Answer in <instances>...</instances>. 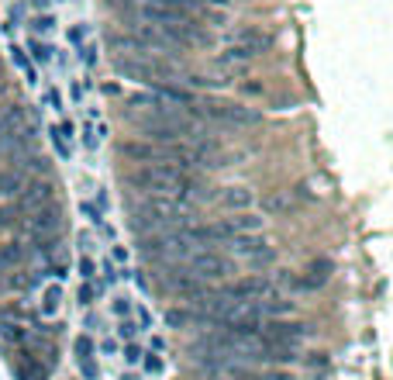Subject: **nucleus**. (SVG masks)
<instances>
[{"label": "nucleus", "instance_id": "1", "mask_svg": "<svg viewBox=\"0 0 393 380\" xmlns=\"http://www.w3.org/2000/svg\"><path fill=\"white\" fill-rule=\"evenodd\" d=\"M196 118H207V122H225V125H259L262 114L252 111V107H241V104H228V100H194L187 107Z\"/></svg>", "mask_w": 393, "mask_h": 380}, {"label": "nucleus", "instance_id": "2", "mask_svg": "<svg viewBox=\"0 0 393 380\" xmlns=\"http://www.w3.org/2000/svg\"><path fill=\"white\" fill-rule=\"evenodd\" d=\"M142 131L145 138L152 142H180V138H190L194 135V125L183 122L180 114H152L149 122H142Z\"/></svg>", "mask_w": 393, "mask_h": 380}, {"label": "nucleus", "instance_id": "3", "mask_svg": "<svg viewBox=\"0 0 393 380\" xmlns=\"http://www.w3.org/2000/svg\"><path fill=\"white\" fill-rule=\"evenodd\" d=\"M187 273L196 277V280H221V277H228V273H232V259L211 253V249H204V253H190L187 256Z\"/></svg>", "mask_w": 393, "mask_h": 380}, {"label": "nucleus", "instance_id": "4", "mask_svg": "<svg viewBox=\"0 0 393 380\" xmlns=\"http://www.w3.org/2000/svg\"><path fill=\"white\" fill-rule=\"evenodd\" d=\"M269 291H273V284L266 277H241L238 284L218 291V294L225 301H232V304H259L262 297H269Z\"/></svg>", "mask_w": 393, "mask_h": 380}, {"label": "nucleus", "instance_id": "5", "mask_svg": "<svg viewBox=\"0 0 393 380\" xmlns=\"http://www.w3.org/2000/svg\"><path fill=\"white\" fill-rule=\"evenodd\" d=\"M259 336L269 339V342H283V346H293L307 336V325L304 322H283V318H273V322H262Z\"/></svg>", "mask_w": 393, "mask_h": 380}, {"label": "nucleus", "instance_id": "6", "mask_svg": "<svg viewBox=\"0 0 393 380\" xmlns=\"http://www.w3.org/2000/svg\"><path fill=\"white\" fill-rule=\"evenodd\" d=\"M300 201H307V190H304V187H293V190H273V194H266V197H262V211L266 214H283V211H290L293 204H300Z\"/></svg>", "mask_w": 393, "mask_h": 380}, {"label": "nucleus", "instance_id": "7", "mask_svg": "<svg viewBox=\"0 0 393 380\" xmlns=\"http://www.w3.org/2000/svg\"><path fill=\"white\" fill-rule=\"evenodd\" d=\"M232 42L241 45V48H248L252 55H262V52L273 45V35H266V32H259V28H238L235 35H232Z\"/></svg>", "mask_w": 393, "mask_h": 380}, {"label": "nucleus", "instance_id": "8", "mask_svg": "<svg viewBox=\"0 0 393 380\" xmlns=\"http://www.w3.org/2000/svg\"><path fill=\"white\" fill-rule=\"evenodd\" d=\"M331 270H335V263H331L328 256H321V259H314V263L307 266V277L297 280V287H300V291H314V287H321V284H328Z\"/></svg>", "mask_w": 393, "mask_h": 380}, {"label": "nucleus", "instance_id": "9", "mask_svg": "<svg viewBox=\"0 0 393 380\" xmlns=\"http://www.w3.org/2000/svg\"><path fill=\"white\" fill-rule=\"evenodd\" d=\"M232 242V253L235 256H255L266 249V242L259 239V235H252V232H245V235H235V239H228Z\"/></svg>", "mask_w": 393, "mask_h": 380}, {"label": "nucleus", "instance_id": "10", "mask_svg": "<svg viewBox=\"0 0 393 380\" xmlns=\"http://www.w3.org/2000/svg\"><path fill=\"white\" fill-rule=\"evenodd\" d=\"M252 201H255V197H252L245 187H232V190L221 197V204H225V208H248Z\"/></svg>", "mask_w": 393, "mask_h": 380}, {"label": "nucleus", "instance_id": "11", "mask_svg": "<svg viewBox=\"0 0 393 380\" xmlns=\"http://www.w3.org/2000/svg\"><path fill=\"white\" fill-rule=\"evenodd\" d=\"M228 225H232L235 235H245V232H255V228L262 225V218H255V214H238V218H228Z\"/></svg>", "mask_w": 393, "mask_h": 380}, {"label": "nucleus", "instance_id": "12", "mask_svg": "<svg viewBox=\"0 0 393 380\" xmlns=\"http://www.w3.org/2000/svg\"><path fill=\"white\" fill-rule=\"evenodd\" d=\"M255 308H259V315H283V311H290V308H293V301H283V297H269V301H259Z\"/></svg>", "mask_w": 393, "mask_h": 380}, {"label": "nucleus", "instance_id": "13", "mask_svg": "<svg viewBox=\"0 0 393 380\" xmlns=\"http://www.w3.org/2000/svg\"><path fill=\"white\" fill-rule=\"evenodd\" d=\"M11 55H14V63H18V66L25 70V77H28V84H35V70H32V63H28V55H25V52H21L18 45L11 48Z\"/></svg>", "mask_w": 393, "mask_h": 380}, {"label": "nucleus", "instance_id": "14", "mask_svg": "<svg viewBox=\"0 0 393 380\" xmlns=\"http://www.w3.org/2000/svg\"><path fill=\"white\" fill-rule=\"evenodd\" d=\"M32 55H35L39 63H52V45H45V42H32Z\"/></svg>", "mask_w": 393, "mask_h": 380}, {"label": "nucleus", "instance_id": "15", "mask_svg": "<svg viewBox=\"0 0 393 380\" xmlns=\"http://www.w3.org/2000/svg\"><path fill=\"white\" fill-rule=\"evenodd\" d=\"M166 322H169L173 329H183V325L190 322V315H187V311H169V318H166Z\"/></svg>", "mask_w": 393, "mask_h": 380}, {"label": "nucleus", "instance_id": "16", "mask_svg": "<svg viewBox=\"0 0 393 380\" xmlns=\"http://www.w3.org/2000/svg\"><path fill=\"white\" fill-rule=\"evenodd\" d=\"M86 32H90L86 25H73V28H69V42H73V45H83V39H86Z\"/></svg>", "mask_w": 393, "mask_h": 380}, {"label": "nucleus", "instance_id": "17", "mask_svg": "<svg viewBox=\"0 0 393 380\" xmlns=\"http://www.w3.org/2000/svg\"><path fill=\"white\" fill-rule=\"evenodd\" d=\"M55 28V21L48 18V14H41V18H35V32H52Z\"/></svg>", "mask_w": 393, "mask_h": 380}, {"label": "nucleus", "instance_id": "18", "mask_svg": "<svg viewBox=\"0 0 393 380\" xmlns=\"http://www.w3.org/2000/svg\"><path fill=\"white\" fill-rule=\"evenodd\" d=\"M79 52H83V63H86V66L97 63V48H93V45H79Z\"/></svg>", "mask_w": 393, "mask_h": 380}, {"label": "nucleus", "instance_id": "19", "mask_svg": "<svg viewBox=\"0 0 393 380\" xmlns=\"http://www.w3.org/2000/svg\"><path fill=\"white\" fill-rule=\"evenodd\" d=\"M90 349H93V346H90V339H86V336L76 339V353H79V360H86V356H90Z\"/></svg>", "mask_w": 393, "mask_h": 380}, {"label": "nucleus", "instance_id": "20", "mask_svg": "<svg viewBox=\"0 0 393 380\" xmlns=\"http://www.w3.org/2000/svg\"><path fill=\"white\" fill-rule=\"evenodd\" d=\"M45 100H48V107H55V111L62 107V100H59V93H55V90H48V93H45Z\"/></svg>", "mask_w": 393, "mask_h": 380}, {"label": "nucleus", "instance_id": "21", "mask_svg": "<svg viewBox=\"0 0 393 380\" xmlns=\"http://www.w3.org/2000/svg\"><path fill=\"white\" fill-rule=\"evenodd\" d=\"M79 273L83 277H93V259H79Z\"/></svg>", "mask_w": 393, "mask_h": 380}, {"label": "nucleus", "instance_id": "22", "mask_svg": "<svg viewBox=\"0 0 393 380\" xmlns=\"http://www.w3.org/2000/svg\"><path fill=\"white\" fill-rule=\"evenodd\" d=\"M241 90H245V93H262V86L259 84H241Z\"/></svg>", "mask_w": 393, "mask_h": 380}, {"label": "nucleus", "instance_id": "23", "mask_svg": "<svg viewBox=\"0 0 393 380\" xmlns=\"http://www.w3.org/2000/svg\"><path fill=\"white\" fill-rule=\"evenodd\" d=\"M32 4H35V7H45V4H48V0H32Z\"/></svg>", "mask_w": 393, "mask_h": 380}]
</instances>
